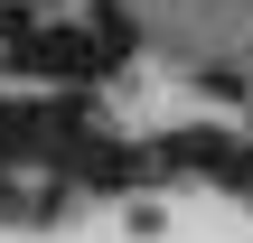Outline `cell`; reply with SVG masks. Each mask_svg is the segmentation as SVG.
Masks as SVG:
<instances>
[{"label":"cell","mask_w":253,"mask_h":243,"mask_svg":"<svg viewBox=\"0 0 253 243\" xmlns=\"http://www.w3.org/2000/svg\"><path fill=\"white\" fill-rule=\"evenodd\" d=\"M94 131V112H84V94L66 84V94H9L0 103V159L9 169H66V150Z\"/></svg>","instance_id":"cell-1"},{"label":"cell","mask_w":253,"mask_h":243,"mask_svg":"<svg viewBox=\"0 0 253 243\" xmlns=\"http://www.w3.org/2000/svg\"><path fill=\"white\" fill-rule=\"evenodd\" d=\"M103 66H113V56H103L84 28H47V19L9 47V75H19V84H94Z\"/></svg>","instance_id":"cell-2"},{"label":"cell","mask_w":253,"mask_h":243,"mask_svg":"<svg viewBox=\"0 0 253 243\" xmlns=\"http://www.w3.org/2000/svg\"><path fill=\"white\" fill-rule=\"evenodd\" d=\"M66 169L94 187V197H113V187H141L150 178V150H122V140H103V131H84L75 150H66Z\"/></svg>","instance_id":"cell-3"},{"label":"cell","mask_w":253,"mask_h":243,"mask_svg":"<svg viewBox=\"0 0 253 243\" xmlns=\"http://www.w3.org/2000/svg\"><path fill=\"white\" fill-rule=\"evenodd\" d=\"M84 37H94V47H103V56L122 66V56L141 47V9H122V0H94V19H84Z\"/></svg>","instance_id":"cell-4"},{"label":"cell","mask_w":253,"mask_h":243,"mask_svg":"<svg viewBox=\"0 0 253 243\" xmlns=\"http://www.w3.org/2000/svg\"><path fill=\"white\" fill-rule=\"evenodd\" d=\"M28 28H38V0H0V47H19Z\"/></svg>","instance_id":"cell-5"}]
</instances>
